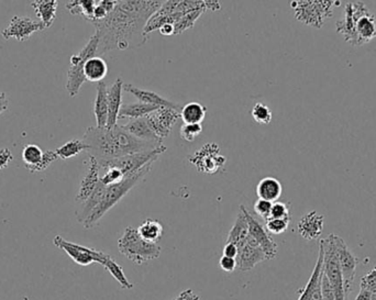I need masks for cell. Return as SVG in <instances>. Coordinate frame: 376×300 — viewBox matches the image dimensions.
<instances>
[{
  "label": "cell",
  "instance_id": "1f68e13d",
  "mask_svg": "<svg viewBox=\"0 0 376 300\" xmlns=\"http://www.w3.org/2000/svg\"><path fill=\"white\" fill-rule=\"evenodd\" d=\"M96 0H77V1H68L66 3V9L72 14H79L84 17L87 21L90 22L92 18V14L95 10Z\"/></svg>",
  "mask_w": 376,
  "mask_h": 300
},
{
  "label": "cell",
  "instance_id": "74e56055",
  "mask_svg": "<svg viewBox=\"0 0 376 300\" xmlns=\"http://www.w3.org/2000/svg\"><path fill=\"white\" fill-rule=\"evenodd\" d=\"M361 290H366L371 292L372 300H376V266L363 276L360 283Z\"/></svg>",
  "mask_w": 376,
  "mask_h": 300
},
{
  "label": "cell",
  "instance_id": "7402d4cb",
  "mask_svg": "<svg viewBox=\"0 0 376 300\" xmlns=\"http://www.w3.org/2000/svg\"><path fill=\"white\" fill-rule=\"evenodd\" d=\"M122 128L128 133H130L131 135L136 137L139 140L163 144V140L157 138L155 132L151 130V128L149 127L148 121H146V118L130 120V121L128 122L127 125L122 126Z\"/></svg>",
  "mask_w": 376,
  "mask_h": 300
},
{
  "label": "cell",
  "instance_id": "836d02e7",
  "mask_svg": "<svg viewBox=\"0 0 376 300\" xmlns=\"http://www.w3.org/2000/svg\"><path fill=\"white\" fill-rule=\"evenodd\" d=\"M43 154L44 152L37 144L30 143L23 146L22 161L25 163L27 170H31L35 166H38L43 159Z\"/></svg>",
  "mask_w": 376,
  "mask_h": 300
},
{
  "label": "cell",
  "instance_id": "f35d334b",
  "mask_svg": "<svg viewBox=\"0 0 376 300\" xmlns=\"http://www.w3.org/2000/svg\"><path fill=\"white\" fill-rule=\"evenodd\" d=\"M270 218L290 220V207L287 203L276 201L272 206L271 217Z\"/></svg>",
  "mask_w": 376,
  "mask_h": 300
},
{
  "label": "cell",
  "instance_id": "c3c4849f",
  "mask_svg": "<svg viewBox=\"0 0 376 300\" xmlns=\"http://www.w3.org/2000/svg\"><path fill=\"white\" fill-rule=\"evenodd\" d=\"M9 100L5 92H0V114L8 109Z\"/></svg>",
  "mask_w": 376,
  "mask_h": 300
},
{
  "label": "cell",
  "instance_id": "d6a6232c",
  "mask_svg": "<svg viewBox=\"0 0 376 300\" xmlns=\"http://www.w3.org/2000/svg\"><path fill=\"white\" fill-rule=\"evenodd\" d=\"M207 11L206 8V1H204V5L199 8L195 9V10L190 11L188 14H185L184 17H181L179 21L176 22L174 25V30H175V35L181 34L184 31L188 30L190 28L195 26V22L201 18V14Z\"/></svg>",
  "mask_w": 376,
  "mask_h": 300
},
{
  "label": "cell",
  "instance_id": "7bdbcfd3",
  "mask_svg": "<svg viewBox=\"0 0 376 300\" xmlns=\"http://www.w3.org/2000/svg\"><path fill=\"white\" fill-rule=\"evenodd\" d=\"M219 266L226 273H232L237 270V260L232 257L222 255L219 260Z\"/></svg>",
  "mask_w": 376,
  "mask_h": 300
},
{
  "label": "cell",
  "instance_id": "3957f363",
  "mask_svg": "<svg viewBox=\"0 0 376 300\" xmlns=\"http://www.w3.org/2000/svg\"><path fill=\"white\" fill-rule=\"evenodd\" d=\"M336 28L352 46H362L376 39L375 14L361 1L346 3L344 16L336 22Z\"/></svg>",
  "mask_w": 376,
  "mask_h": 300
},
{
  "label": "cell",
  "instance_id": "ac0fdd59",
  "mask_svg": "<svg viewBox=\"0 0 376 300\" xmlns=\"http://www.w3.org/2000/svg\"><path fill=\"white\" fill-rule=\"evenodd\" d=\"M123 92H129L131 95L135 96L140 103H146V105L157 106V107H166V108L175 109V110L181 111V108L179 105L172 103L171 100L166 99L162 97L157 92H151V90H141L139 87L135 86L132 84H123Z\"/></svg>",
  "mask_w": 376,
  "mask_h": 300
},
{
  "label": "cell",
  "instance_id": "d590c367",
  "mask_svg": "<svg viewBox=\"0 0 376 300\" xmlns=\"http://www.w3.org/2000/svg\"><path fill=\"white\" fill-rule=\"evenodd\" d=\"M290 220L287 219H273V218H268L266 220V231L271 234H281L287 231L288 227H290Z\"/></svg>",
  "mask_w": 376,
  "mask_h": 300
},
{
  "label": "cell",
  "instance_id": "9a60e30c",
  "mask_svg": "<svg viewBox=\"0 0 376 300\" xmlns=\"http://www.w3.org/2000/svg\"><path fill=\"white\" fill-rule=\"evenodd\" d=\"M239 253L237 257V270L240 272H248L255 268L259 263L266 261V254L261 249L257 241L252 238L251 235L248 237L246 242L241 244L238 248Z\"/></svg>",
  "mask_w": 376,
  "mask_h": 300
},
{
  "label": "cell",
  "instance_id": "d6986e66",
  "mask_svg": "<svg viewBox=\"0 0 376 300\" xmlns=\"http://www.w3.org/2000/svg\"><path fill=\"white\" fill-rule=\"evenodd\" d=\"M322 262H324V255H322V250L319 248V254H318L316 266L311 273L310 279L303 290H298L299 292L298 300H324L322 299L321 290H320Z\"/></svg>",
  "mask_w": 376,
  "mask_h": 300
},
{
  "label": "cell",
  "instance_id": "7a4b0ae2",
  "mask_svg": "<svg viewBox=\"0 0 376 300\" xmlns=\"http://www.w3.org/2000/svg\"><path fill=\"white\" fill-rule=\"evenodd\" d=\"M83 141L88 146L90 155L95 157L98 163L153 151L163 146L139 140L128 133L122 126L118 125L105 128L90 127L85 132Z\"/></svg>",
  "mask_w": 376,
  "mask_h": 300
},
{
  "label": "cell",
  "instance_id": "ba28073f",
  "mask_svg": "<svg viewBox=\"0 0 376 300\" xmlns=\"http://www.w3.org/2000/svg\"><path fill=\"white\" fill-rule=\"evenodd\" d=\"M319 248L322 250V255H324L322 270L333 286L335 300H346L342 268H340L338 255H337L335 234H329L327 238L320 240Z\"/></svg>",
  "mask_w": 376,
  "mask_h": 300
},
{
  "label": "cell",
  "instance_id": "f1b7e54d",
  "mask_svg": "<svg viewBox=\"0 0 376 300\" xmlns=\"http://www.w3.org/2000/svg\"><path fill=\"white\" fill-rule=\"evenodd\" d=\"M139 234L141 238L152 242V243H157L161 240L163 235V226L160 221L155 219H146L142 221L138 229Z\"/></svg>",
  "mask_w": 376,
  "mask_h": 300
},
{
  "label": "cell",
  "instance_id": "9c48e42d",
  "mask_svg": "<svg viewBox=\"0 0 376 300\" xmlns=\"http://www.w3.org/2000/svg\"><path fill=\"white\" fill-rule=\"evenodd\" d=\"M187 159L190 164L195 166L198 172L210 175L218 173L227 162V157L220 153V146L214 142L201 146V149Z\"/></svg>",
  "mask_w": 376,
  "mask_h": 300
},
{
  "label": "cell",
  "instance_id": "681fc988",
  "mask_svg": "<svg viewBox=\"0 0 376 300\" xmlns=\"http://www.w3.org/2000/svg\"><path fill=\"white\" fill-rule=\"evenodd\" d=\"M206 8L209 11H219L221 9V5L219 1H206Z\"/></svg>",
  "mask_w": 376,
  "mask_h": 300
},
{
  "label": "cell",
  "instance_id": "8fae6325",
  "mask_svg": "<svg viewBox=\"0 0 376 300\" xmlns=\"http://www.w3.org/2000/svg\"><path fill=\"white\" fill-rule=\"evenodd\" d=\"M335 243H336L337 255H338L339 264H340L342 279H344V294H346V298L348 300V296L351 292L355 273H357V268L360 261L350 251L342 237L335 234Z\"/></svg>",
  "mask_w": 376,
  "mask_h": 300
},
{
  "label": "cell",
  "instance_id": "4dcf8cb0",
  "mask_svg": "<svg viewBox=\"0 0 376 300\" xmlns=\"http://www.w3.org/2000/svg\"><path fill=\"white\" fill-rule=\"evenodd\" d=\"M103 266L105 270H108L109 273L112 275V277L119 283L122 290H132L133 284H131L130 281H129L127 276L125 275V272L122 270L121 266H120L110 255L108 254V257H106V260L103 261V266Z\"/></svg>",
  "mask_w": 376,
  "mask_h": 300
},
{
  "label": "cell",
  "instance_id": "277c9868",
  "mask_svg": "<svg viewBox=\"0 0 376 300\" xmlns=\"http://www.w3.org/2000/svg\"><path fill=\"white\" fill-rule=\"evenodd\" d=\"M152 166H153V163H150V164L141 168L136 173L126 176L125 179H122L118 184L106 186L101 203L94 209L90 217L83 223L85 229H92V228L95 227L99 220L111 208H114L115 206L119 203L120 200L125 197L128 192L132 190L133 187L138 185L150 173Z\"/></svg>",
  "mask_w": 376,
  "mask_h": 300
},
{
  "label": "cell",
  "instance_id": "4fadbf2b",
  "mask_svg": "<svg viewBox=\"0 0 376 300\" xmlns=\"http://www.w3.org/2000/svg\"><path fill=\"white\" fill-rule=\"evenodd\" d=\"M42 30H46L42 22L34 21L29 17L14 16L11 19L10 25L1 31V35L5 40L16 39L23 42L29 40L35 32Z\"/></svg>",
  "mask_w": 376,
  "mask_h": 300
},
{
  "label": "cell",
  "instance_id": "8992f818",
  "mask_svg": "<svg viewBox=\"0 0 376 300\" xmlns=\"http://www.w3.org/2000/svg\"><path fill=\"white\" fill-rule=\"evenodd\" d=\"M335 6H339V1L301 0L290 3V7L295 11L296 19L316 29H321L326 21L330 19Z\"/></svg>",
  "mask_w": 376,
  "mask_h": 300
},
{
  "label": "cell",
  "instance_id": "7dc6e473",
  "mask_svg": "<svg viewBox=\"0 0 376 300\" xmlns=\"http://www.w3.org/2000/svg\"><path fill=\"white\" fill-rule=\"evenodd\" d=\"M161 34L164 37H171V35H175V30H174V25L172 23H164L162 27L159 29Z\"/></svg>",
  "mask_w": 376,
  "mask_h": 300
},
{
  "label": "cell",
  "instance_id": "bcb514c9",
  "mask_svg": "<svg viewBox=\"0 0 376 300\" xmlns=\"http://www.w3.org/2000/svg\"><path fill=\"white\" fill-rule=\"evenodd\" d=\"M238 253V246H235V244L232 243H226L225 248H224V255H225V257L237 259Z\"/></svg>",
  "mask_w": 376,
  "mask_h": 300
},
{
  "label": "cell",
  "instance_id": "cb8c5ba5",
  "mask_svg": "<svg viewBox=\"0 0 376 300\" xmlns=\"http://www.w3.org/2000/svg\"><path fill=\"white\" fill-rule=\"evenodd\" d=\"M283 187L279 179L274 177H266L261 179L257 186V195L260 199L268 200L270 203H276L281 197Z\"/></svg>",
  "mask_w": 376,
  "mask_h": 300
},
{
  "label": "cell",
  "instance_id": "7c38bea8",
  "mask_svg": "<svg viewBox=\"0 0 376 300\" xmlns=\"http://www.w3.org/2000/svg\"><path fill=\"white\" fill-rule=\"evenodd\" d=\"M240 209L244 211L246 221H248L250 235L260 246L261 249L263 250L264 254H266V259L268 260L275 259L276 255H277V251H279L277 243L273 240L270 233L266 231V227L261 225L260 222L257 221L255 217L250 214L248 209L246 208V206L241 205Z\"/></svg>",
  "mask_w": 376,
  "mask_h": 300
},
{
  "label": "cell",
  "instance_id": "d4e9b609",
  "mask_svg": "<svg viewBox=\"0 0 376 300\" xmlns=\"http://www.w3.org/2000/svg\"><path fill=\"white\" fill-rule=\"evenodd\" d=\"M107 74H108V66L103 57L96 55L85 63L84 76L86 81L98 84L103 81Z\"/></svg>",
  "mask_w": 376,
  "mask_h": 300
},
{
  "label": "cell",
  "instance_id": "30bf717a",
  "mask_svg": "<svg viewBox=\"0 0 376 300\" xmlns=\"http://www.w3.org/2000/svg\"><path fill=\"white\" fill-rule=\"evenodd\" d=\"M53 243L59 249L63 250L66 254L79 266H90L92 263H97L103 266V261L106 257H108L105 252L99 251V250L92 249V248H87V246H79V244L73 243L70 241L63 239L61 235H57Z\"/></svg>",
  "mask_w": 376,
  "mask_h": 300
},
{
  "label": "cell",
  "instance_id": "60d3db41",
  "mask_svg": "<svg viewBox=\"0 0 376 300\" xmlns=\"http://www.w3.org/2000/svg\"><path fill=\"white\" fill-rule=\"evenodd\" d=\"M59 157H57L55 151H51V150H46L44 151L43 159L41 161L40 164L38 166H35L32 170H29L30 173H39V172H44L46 168L51 166L52 163L55 162Z\"/></svg>",
  "mask_w": 376,
  "mask_h": 300
},
{
  "label": "cell",
  "instance_id": "4316f807",
  "mask_svg": "<svg viewBox=\"0 0 376 300\" xmlns=\"http://www.w3.org/2000/svg\"><path fill=\"white\" fill-rule=\"evenodd\" d=\"M248 237H249V226H248V221H246L244 211L240 209L238 216H237L236 222H235L233 227L231 228V230L229 231L226 243H232L239 248L241 244L246 242Z\"/></svg>",
  "mask_w": 376,
  "mask_h": 300
},
{
  "label": "cell",
  "instance_id": "603a6c76",
  "mask_svg": "<svg viewBox=\"0 0 376 300\" xmlns=\"http://www.w3.org/2000/svg\"><path fill=\"white\" fill-rule=\"evenodd\" d=\"M31 6L46 29L53 25L57 18V9L59 6L57 0H37V1H32Z\"/></svg>",
  "mask_w": 376,
  "mask_h": 300
},
{
  "label": "cell",
  "instance_id": "44dd1931",
  "mask_svg": "<svg viewBox=\"0 0 376 300\" xmlns=\"http://www.w3.org/2000/svg\"><path fill=\"white\" fill-rule=\"evenodd\" d=\"M94 114L96 118V127H107L108 122V87L105 81L97 84L95 103H94Z\"/></svg>",
  "mask_w": 376,
  "mask_h": 300
},
{
  "label": "cell",
  "instance_id": "5b68a950",
  "mask_svg": "<svg viewBox=\"0 0 376 300\" xmlns=\"http://www.w3.org/2000/svg\"><path fill=\"white\" fill-rule=\"evenodd\" d=\"M118 250L128 260L141 266L160 257L162 248L157 243H152L141 238L136 228L127 227L118 240Z\"/></svg>",
  "mask_w": 376,
  "mask_h": 300
},
{
  "label": "cell",
  "instance_id": "484cf974",
  "mask_svg": "<svg viewBox=\"0 0 376 300\" xmlns=\"http://www.w3.org/2000/svg\"><path fill=\"white\" fill-rule=\"evenodd\" d=\"M159 108L160 107L146 105V103H140V101H138V103H126V105H122L121 109H120L118 120L126 119V118H129L131 120L146 118V117L149 116L153 111Z\"/></svg>",
  "mask_w": 376,
  "mask_h": 300
},
{
  "label": "cell",
  "instance_id": "6da1fadb",
  "mask_svg": "<svg viewBox=\"0 0 376 300\" xmlns=\"http://www.w3.org/2000/svg\"><path fill=\"white\" fill-rule=\"evenodd\" d=\"M164 1L128 0L118 1L105 19L92 22L98 37V55L114 50L137 49L146 43V25Z\"/></svg>",
  "mask_w": 376,
  "mask_h": 300
},
{
  "label": "cell",
  "instance_id": "8d00e7d4",
  "mask_svg": "<svg viewBox=\"0 0 376 300\" xmlns=\"http://www.w3.org/2000/svg\"><path fill=\"white\" fill-rule=\"evenodd\" d=\"M203 132L201 125H184L181 127V138L186 142H194Z\"/></svg>",
  "mask_w": 376,
  "mask_h": 300
},
{
  "label": "cell",
  "instance_id": "52a82bcc",
  "mask_svg": "<svg viewBox=\"0 0 376 300\" xmlns=\"http://www.w3.org/2000/svg\"><path fill=\"white\" fill-rule=\"evenodd\" d=\"M98 37L92 34L86 46L79 51L77 54L70 57V68L68 72V81H66V90L70 97L79 95L81 87L83 86L86 79L84 76V66L87 61L97 55Z\"/></svg>",
  "mask_w": 376,
  "mask_h": 300
},
{
  "label": "cell",
  "instance_id": "f546056e",
  "mask_svg": "<svg viewBox=\"0 0 376 300\" xmlns=\"http://www.w3.org/2000/svg\"><path fill=\"white\" fill-rule=\"evenodd\" d=\"M88 152V146L85 143L84 141L74 139V140L68 141L66 143L61 146L55 150L57 157H60L62 160H68L72 157H77L81 154V152Z\"/></svg>",
  "mask_w": 376,
  "mask_h": 300
},
{
  "label": "cell",
  "instance_id": "f6af8a7d",
  "mask_svg": "<svg viewBox=\"0 0 376 300\" xmlns=\"http://www.w3.org/2000/svg\"><path fill=\"white\" fill-rule=\"evenodd\" d=\"M199 298L201 297L194 290H185L179 296H176L173 300H199Z\"/></svg>",
  "mask_w": 376,
  "mask_h": 300
},
{
  "label": "cell",
  "instance_id": "b9f144b4",
  "mask_svg": "<svg viewBox=\"0 0 376 300\" xmlns=\"http://www.w3.org/2000/svg\"><path fill=\"white\" fill-rule=\"evenodd\" d=\"M320 290H321L322 299L335 300L333 286H331L329 279H327V276L324 273V270H322L321 281H320Z\"/></svg>",
  "mask_w": 376,
  "mask_h": 300
},
{
  "label": "cell",
  "instance_id": "83f0119b",
  "mask_svg": "<svg viewBox=\"0 0 376 300\" xmlns=\"http://www.w3.org/2000/svg\"><path fill=\"white\" fill-rule=\"evenodd\" d=\"M207 114V108L201 103H188L181 107V118L186 125H201Z\"/></svg>",
  "mask_w": 376,
  "mask_h": 300
},
{
  "label": "cell",
  "instance_id": "2e32d148",
  "mask_svg": "<svg viewBox=\"0 0 376 300\" xmlns=\"http://www.w3.org/2000/svg\"><path fill=\"white\" fill-rule=\"evenodd\" d=\"M325 227V217L313 210L301 217L297 223V231L307 241L317 240Z\"/></svg>",
  "mask_w": 376,
  "mask_h": 300
},
{
  "label": "cell",
  "instance_id": "ee69618b",
  "mask_svg": "<svg viewBox=\"0 0 376 300\" xmlns=\"http://www.w3.org/2000/svg\"><path fill=\"white\" fill-rule=\"evenodd\" d=\"M14 160V155L9 149L0 150V170L7 168Z\"/></svg>",
  "mask_w": 376,
  "mask_h": 300
},
{
  "label": "cell",
  "instance_id": "f907efd6",
  "mask_svg": "<svg viewBox=\"0 0 376 300\" xmlns=\"http://www.w3.org/2000/svg\"><path fill=\"white\" fill-rule=\"evenodd\" d=\"M355 300H372L371 292L366 290H361Z\"/></svg>",
  "mask_w": 376,
  "mask_h": 300
},
{
  "label": "cell",
  "instance_id": "5bb4252c",
  "mask_svg": "<svg viewBox=\"0 0 376 300\" xmlns=\"http://www.w3.org/2000/svg\"><path fill=\"white\" fill-rule=\"evenodd\" d=\"M179 117H181V111L160 107L146 118L151 130L155 132L157 138L163 140L170 135Z\"/></svg>",
  "mask_w": 376,
  "mask_h": 300
},
{
  "label": "cell",
  "instance_id": "ffe728a7",
  "mask_svg": "<svg viewBox=\"0 0 376 300\" xmlns=\"http://www.w3.org/2000/svg\"><path fill=\"white\" fill-rule=\"evenodd\" d=\"M123 81L118 79L108 88V122L107 127H114L118 122V116L122 107V92H123Z\"/></svg>",
  "mask_w": 376,
  "mask_h": 300
},
{
  "label": "cell",
  "instance_id": "e575fe53",
  "mask_svg": "<svg viewBox=\"0 0 376 300\" xmlns=\"http://www.w3.org/2000/svg\"><path fill=\"white\" fill-rule=\"evenodd\" d=\"M251 116L259 125L268 126L271 123L273 114L268 106L262 103H257L252 108Z\"/></svg>",
  "mask_w": 376,
  "mask_h": 300
},
{
  "label": "cell",
  "instance_id": "ab89813d",
  "mask_svg": "<svg viewBox=\"0 0 376 300\" xmlns=\"http://www.w3.org/2000/svg\"><path fill=\"white\" fill-rule=\"evenodd\" d=\"M272 206H273V203L259 198L255 201L253 209H255V212L257 216H260L263 220H268L271 217Z\"/></svg>",
  "mask_w": 376,
  "mask_h": 300
},
{
  "label": "cell",
  "instance_id": "e0dca14e",
  "mask_svg": "<svg viewBox=\"0 0 376 300\" xmlns=\"http://www.w3.org/2000/svg\"><path fill=\"white\" fill-rule=\"evenodd\" d=\"M88 160H90L88 161L90 162L88 170H87L86 175H85L83 181H81L79 192L76 195L75 200L77 203H83L84 201H86L92 192H94V190H96V187L99 184V181H101V168H99V163L92 155H90Z\"/></svg>",
  "mask_w": 376,
  "mask_h": 300
}]
</instances>
